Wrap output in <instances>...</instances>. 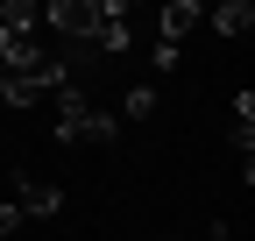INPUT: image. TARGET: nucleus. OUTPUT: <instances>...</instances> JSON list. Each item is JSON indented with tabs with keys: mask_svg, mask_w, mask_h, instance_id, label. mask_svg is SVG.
Returning a JSON list of instances; mask_svg holds the SVG:
<instances>
[{
	"mask_svg": "<svg viewBox=\"0 0 255 241\" xmlns=\"http://www.w3.org/2000/svg\"><path fill=\"white\" fill-rule=\"evenodd\" d=\"M199 21H206V7H199V0H170L163 14H156V43H163V50H184V36H191Z\"/></svg>",
	"mask_w": 255,
	"mask_h": 241,
	"instance_id": "nucleus-1",
	"label": "nucleus"
},
{
	"mask_svg": "<svg viewBox=\"0 0 255 241\" xmlns=\"http://www.w3.org/2000/svg\"><path fill=\"white\" fill-rule=\"evenodd\" d=\"M14 213H21V220H50V213H57V185L28 177V185H21V199H14Z\"/></svg>",
	"mask_w": 255,
	"mask_h": 241,
	"instance_id": "nucleus-2",
	"label": "nucleus"
},
{
	"mask_svg": "<svg viewBox=\"0 0 255 241\" xmlns=\"http://www.w3.org/2000/svg\"><path fill=\"white\" fill-rule=\"evenodd\" d=\"M248 21H255V7H248V0H227V7H213V28H220V36H248Z\"/></svg>",
	"mask_w": 255,
	"mask_h": 241,
	"instance_id": "nucleus-3",
	"label": "nucleus"
},
{
	"mask_svg": "<svg viewBox=\"0 0 255 241\" xmlns=\"http://www.w3.org/2000/svg\"><path fill=\"white\" fill-rule=\"evenodd\" d=\"M156 114V85H135V93H128V120H149Z\"/></svg>",
	"mask_w": 255,
	"mask_h": 241,
	"instance_id": "nucleus-4",
	"label": "nucleus"
},
{
	"mask_svg": "<svg viewBox=\"0 0 255 241\" xmlns=\"http://www.w3.org/2000/svg\"><path fill=\"white\" fill-rule=\"evenodd\" d=\"M21 227V213H14V206H0V234H14Z\"/></svg>",
	"mask_w": 255,
	"mask_h": 241,
	"instance_id": "nucleus-5",
	"label": "nucleus"
}]
</instances>
